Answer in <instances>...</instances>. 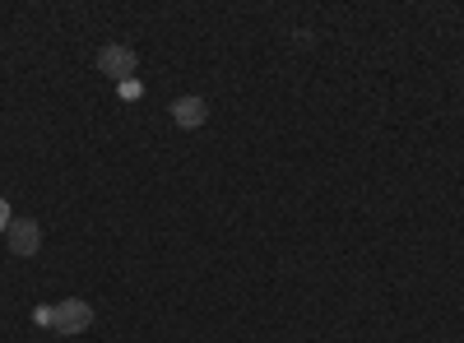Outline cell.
<instances>
[{
  "mask_svg": "<svg viewBox=\"0 0 464 343\" xmlns=\"http://www.w3.org/2000/svg\"><path fill=\"white\" fill-rule=\"evenodd\" d=\"M93 325V307H89V301H80V297H70V301H61V307H56V334H84Z\"/></svg>",
  "mask_w": 464,
  "mask_h": 343,
  "instance_id": "obj_1",
  "label": "cell"
},
{
  "mask_svg": "<svg viewBox=\"0 0 464 343\" xmlns=\"http://www.w3.org/2000/svg\"><path fill=\"white\" fill-rule=\"evenodd\" d=\"M98 70L111 74L116 84H126V80H135V52L130 47H102L98 52Z\"/></svg>",
  "mask_w": 464,
  "mask_h": 343,
  "instance_id": "obj_2",
  "label": "cell"
},
{
  "mask_svg": "<svg viewBox=\"0 0 464 343\" xmlns=\"http://www.w3.org/2000/svg\"><path fill=\"white\" fill-rule=\"evenodd\" d=\"M33 320L43 325V329H52V325H56V307H37V311H33Z\"/></svg>",
  "mask_w": 464,
  "mask_h": 343,
  "instance_id": "obj_5",
  "label": "cell"
},
{
  "mask_svg": "<svg viewBox=\"0 0 464 343\" xmlns=\"http://www.w3.org/2000/svg\"><path fill=\"white\" fill-rule=\"evenodd\" d=\"M10 223H14V214H10V200H0V233H10Z\"/></svg>",
  "mask_w": 464,
  "mask_h": 343,
  "instance_id": "obj_7",
  "label": "cell"
},
{
  "mask_svg": "<svg viewBox=\"0 0 464 343\" xmlns=\"http://www.w3.org/2000/svg\"><path fill=\"white\" fill-rule=\"evenodd\" d=\"M37 246H43L37 223H33V218H14V223H10V251H14L19 260H28V255H37Z\"/></svg>",
  "mask_w": 464,
  "mask_h": 343,
  "instance_id": "obj_3",
  "label": "cell"
},
{
  "mask_svg": "<svg viewBox=\"0 0 464 343\" xmlns=\"http://www.w3.org/2000/svg\"><path fill=\"white\" fill-rule=\"evenodd\" d=\"M205 117H209L205 98H177V102H172V121H177L181 130H196V126H205Z\"/></svg>",
  "mask_w": 464,
  "mask_h": 343,
  "instance_id": "obj_4",
  "label": "cell"
},
{
  "mask_svg": "<svg viewBox=\"0 0 464 343\" xmlns=\"http://www.w3.org/2000/svg\"><path fill=\"white\" fill-rule=\"evenodd\" d=\"M116 89H121V98H126V102H135V98L144 93V89H140V80H126V84H116Z\"/></svg>",
  "mask_w": 464,
  "mask_h": 343,
  "instance_id": "obj_6",
  "label": "cell"
}]
</instances>
